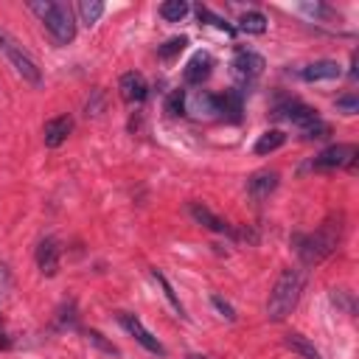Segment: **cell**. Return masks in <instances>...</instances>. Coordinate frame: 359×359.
Masks as SVG:
<instances>
[{"label":"cell","instance_id":"1","mask_svg":"<svg viewBox=\"0 0 359 359\" xmlns=\"http://www.w3.org/2000/svg\"><path fill=\"white\" fill-rule=\"evenodd\" d=\"M339 233H342V219L337 216V219L323 222V227H320L317 233L294 236L292 244H294L300 261L309 264V266H314V264H320L323 258H328V255L337 250V244H339Z\"/></svg>","mask_w":359,"mask_h":359},{"label":"cell","instance_id":"2","mask_svg":"<svg viewBox=\"0 0 359 359\" xmlns=\"http://www.w3.org/2000/svg\"><path fill=\"white\" fill-rule=\"evenodd\" d=\"M300 292H303V275H300L297 269H283V272L275 278L272 289H269V297H266V317H269L272 323L286 320V317L294 311V306H297V300H300Z\"/></svg>","mask_w":359,"mask_h":359},{"label":"cell","instance_id":"3","mask_svg":"<svg viewBox=\"0 0 359 359\" xmlns=\"http://www.w3.org/2000/svg\"><path fill=\"white\" fill-rule=\"evenodd\" d=\"M28 8H31L34 14H39V20L45 22V28L50 31V36H53L59 45L73 42V36H76V20H73L70 6L56 3V0H45V3H42V0H31Z\"/></svg>","mask_w":359,"mask_h":359},{"label":"cell","instance_id":"4","mask_svg":"<svg viewBox=\"0 0 359 359\" xmlns=\"http://www.w3.org/2000/svg\"><path fill=\"white\" fill-rule=\"evenodd\" d=\"M353 163H356V146L353 143H334L311 160V168H317V171H331V168H345V165L353 168Z\"/></svg>","mask_w":359,"mask_h":359},{"label":"cell","instance_id":"5","mask_svg":"<svg viewBox=\"0 0 359 359\" xmlns=\"http://www.w3.org/2000/svg\"><path fill=\"white\" fill-rule=\"evenodd\" d=\"M0 48H3V53L8 56V62L14 65V70L28 81V84H42V73H39V67H36V62L22 50V48H17V42H11L8 36L0 42Z\"/></svg>","mask_w":359,"mask_h":359},{"label":"cell","instance_id":"6","mask_svg":"<svg viewBox=\"0 0 359 359\" xmlns=\"http://www.w3.org/2000/svg\"><path fill=\"white\" fill-rule=\"evenodd\" d=\"M275 118H283V121H289L292 126H297V132H303L309 123H314L320 115H317V109H311L309 104H303V101H294V98H286V101H280L278 107H275Z\"/></svg>","mask_w":359,"mask_h":359},{"label":"cell","instance_id":"7","mask_svg":"<svg viewBox=\"0 0 359 359\" xmlns=\"http://www.w3.org/2000/svg\"><path fill=\"white\" fill-rule=\"evenodd\" d=\"M118 323H121V325H123V328H126V331L135 337V342H140V345H143L149 353L165 356V348H163V342H160V339H157V337H154V334H151V331H149V328H146V325H143V323H140L135 314H129V311H121V314H118Z\"/></svg>","mask_w":359,"mask_h":359},{"label":"cell","instance_id":"8","mask_svg":"<svg viewBox=\"0 0 359 359\" xmlns=\"http://www.w3.org/2000/svg\"><path fill=\"white\" fill-rule=\"evenodd\" d=\"M233 70H236V76L252 81L264 73V56L250 50V48H236L233 50Z\"/></svg>","mask_w":359,"mask_h":359},{"label":"cell","instance_id":"9","mask_svg":"<svg viewBox=\"0 0 359 359\" xmlns=\"http://www.w3.org/2000/svg\"><path fill=\"white\" fill-rule=\"evenodd\" d=\"M118 90H121V98H123L126 104H140V101H146V95H149L146 79H143L140 73H135V70H129V73L121 76Z\"/></svg>","mask_w":359,"mask_h":359},{"label":"cell","instance_id":"10","mask_svg":"<svg viewBox=\"0 0 359 359\" xmlns=\"http://www.w3.org/2000/svg\"><path fill=\"white\" fill-rule=\"evenodd\" d=\"M188 213H191V219H194L196 224H202V227L210 230V233H233V227H230L222 216H216L208 205H202V202H191V205H188Z\"/></svg>","mask_w":359,"mask_h":359},{"label":"cell","instance_id":"11","mask_svg":"<svg viewBox=\"0 0 359 359\" xmlns=\"http://www.w3.org/2000/svg\"><path fill=\"white\" fill-rule=\"evenodd\" d=\"M297 73L303 81H328V79H339L342 70H339V62L334 59H317V62L303 65Z\"/></svg>","mask_w":359,"mask_h":359},{"label":"cell","instance_id":"12","mask_svg":"<svg viewBox=\"0 0 359 359\" xmlns=\"http://www.w3.org/2000/svg\"><path fill=\"white\" fill-rule=\"evenodd\" d=\"M59 255H62L59 241L56 238H42L39 247H36V266H39V272L53 278L56 269H59Z\"/></svg>","mask_w":359,"mask_h":359},{"label":"cell","instance_id":"13","mask_svg":"<svg viewBox=\"0 0 359 359\" xmlns=\"http://www.w3.org/2000/svg\"><path fill=\"white\" fill-rule=\"evenodd\" d=\"M70 132H73V121H70L67 115H56V118H50V121L45 123L42 140H45L48 149H56V146H62V143L67 140Z\"/></svg>","mask_w":359,"mask_h":359},{"label":"cell","instance_id":"14","mask_svg":"<svg viewBox=\"0 0 359 359\" xmlns=\"http://www.w3.org/2000/svg\"><path fill=\"white\" fill-rule=\"evenodd\" d=\"M210 70H213V59H210V53H205V50H199V53H194L191 59H188V65H185V81L188 84H202L208 76H210Z\"/></svg>","mask_w":359,"mask_h":359},{"label":"cell","instance_id":"15","mask_svg":"<svg viewBox=\"0 0 359 359\" xmlns=\"http://www.w3.org/2000/svg\"><path fill=\"white\" fill-rule=\"evenodd\" d=\"M275 188H278V174H275V171H258V174H252V177L247 180V191H250V196H252L255 202L266 199Z\"/></svg>","mask_w":359,"mask_h":359},{"label":"cell","instance_id":"16","mask_svg":"<svg viewBox=\"0 0 359 359\" xmlns=\"http://www.w3.org/2000/svg\"><path fill=\"white\" fill-rule=\"evenodd\" d=\"M216 112L236 123L241 118V93L238 90H224L222 95H216Z\"/></svg>","mask_w":359,"mask_h":359},{"label":"cell","instance_id":"17","mask_svg":"<svg viewBox=\"0 0 359 359\" xmlns=\"http://www.w3.org/2000/svg\"><path fill=\"white\" fill-rule=\"evenodd\" d=\"M283 345L292 351V353H297L300 359H323V353L317 351V345L309 339V337H303V334H297V331H292V334H286L283 337Z\"/></svg>","mask_w":359,"mask_h":359},{"label":"cell","instance_id":"18","mask_svg":"<svg viewBox=\"0 0 359 359\" xmlns=\"http://www.w3.org/2000/svg\"><path fill=\"white\" fill-rule=\"evenodd\" d=\"M286 143V135L280 129H269L255 140V154H272Z\"/></svg>","mask_w":359,"mask_h":359},{"label":"cell","instance_id":"19","mask_svg":"<svg viewBox=\"0 0 359 359\" xmlns=\"http://www.w3.org/2000/svg\"><path fill=\"white\" fill-rule=\"evenodd\" d=\"M101 14H104V3L101 0H81L79 3V17H81V22L87 28H93L101 20Z\"/></svg>","mask_w":359,"mask_h":359},{"label":"cell","instance_id":"20","mask_svg":"<svg viewBox=\"0 0 359 359\" xmlns=\"http://www.w3.org/2000/svg\"><path fill=\"white\" fill-rule=\"evenodd\" d=\"M238 28L247 34H264L266 31V17L261 11H244L238 17Z\"/></svg>","mask_w":359,"mask_h":359},{"label":"cell","instance_id":"21","mask_svg":"<svg viewBox=\"0 0 359 359\" xmlns=\"http://www.w3.org/2000/svg\"><path fill=\"white\" fill-rule=\"evenodd\" d=\"M151 278L160 283V289H163V294H165V300L174 306V311L180 314V317H185V309H182V303H180V297H177V292H174V286L168 283V278L160 272V269H151Z\"/></svg>","mask_w":359,"mask_h":359},{"label":"cell","instance_id":"22","mask_svg":"<svg viewBox=\"0 0 359 359\" xmlns=\"http://www.w3.org/2000/svg\"><path fill=\"white\" fill-rule=\"evenodd\" d=\"M185 14H188V3H185V0H165V3L160 6V17H163L165 22H180Z\"/></svg>","mask_w":359,"mask_h":359},{"label":"cell","instance_id":"23","mask_svg":"<svg viewBox=\"0 0 359 359\" xmlns=\"http://www.w3.org/2000/svg\"><path fill=\"white\" fill-rule=\"evenodd\" d=\"M196 17H199V22H210V25L222 28V31H224L227 36H233V34H236V28H233V25H230V22H227L224 17L213 14V11H210V8H205V6H199V8H196Z\"/></svg>","mask_w":359,"mask_h":359},{"label":"cell","instance_id":"24","mask_svg":"<svg viewBox=\"0 0 359 359\" xmlns=\"http://www.w3.org/2000/svg\"><path fill=\"white\" fill-rule=\"evenodd\" d=\"M185 45H188V39H185V36H171L168 42H163V45L157 48V56H160V59H171V56H177Z\"/></svg>","mask_w":359,"mask_h":359},{"label":"cell","instance_id":"25","mask_svg":"<svg viewBox=\"0 0 359 359\" xmlns=\"http://www.w3.org/2000/svg\"><path fill=\"white\" fill-rule=\"evenodd\" d=\"M300 135H303L306 140H323V137H328V135H331V126H328L323 118H317V121H314V123H309Z\"/></svg>","mask_w":359,"mask_h":359},{"label":"cell","instance_id":"26","mask_svg":"<svg viewBox=\"0 0 359 359\" xmlns=\"http://www.w3.org/2000/svg\"><path fill=\"white\" fill-rule=\"evenodd\" d=\"M165 109L171 115H185V90H174L165 101Z\"/></svg>","mask_w":359,"mask_h":359},{"label":"cell","instance_id":"27","mask_svg":"<svg viewBox=\"0 0 359 359\" xmlns=\"http://www.w3.org/2000/svg\"><path fill=\"white\" fill-rule=\"evenodd\" d=\"M306 14H311V17H317V20H328V17H334V11L328 8V6H323V3H303L300 6Z\"/></svg>","mask_w":359,"mask_h":359},{"label":"cell","instance_id":"28","mask_svg":"<svg viewBox=\"0 0 359 359\" xmlns=\"http://www.w3.org/2000/svg\"><path fill=\"white\" fill-rule=\"evenodd\" d=\"M331 300H334L337 306H342L348 314H353V297H351L348 289H334V292H331Z\"/></svg>","mask_w":359,"mask_h":359},{"label":"cell","instance_id":"29","mask_svg":"<svg viewBox=\"0 0 359 359\" xmlns=\"http://www.w3.org/2000/svg\"><path fill=\"white\" fill-rule=\"evenodd\" d=\"M210 303L216 306V311H219L224 320H230V323L236 320V311H233V306H230V303H227L222 294H210Z\"/></svg>","mask_w":359,"mask_h":359},{"label":"cell","instance_id":"30","mask_svg":"<svg viewBox=\"0 0 359 359\" xmlns=\"http://www.w3.org/2000/svg\"><path fill=\"white\" fill-rule=\"evenodd\" d=\"M194 107H196L199 112H216V95L199 93V95H194Z\"/></svg>","mask_w":359,"mask_h":359},{"label":"cell","instance_id":"31","mask_svg":"<svg viewBox=\"0 0 359 359\" xmlns=\"http://www.w3.org/2000/svg\"><path fill=\"white\" fill-rule=\"evenodd\" d=\"M337 109H339L342 115H356V112H359V101H356L353 95H339V98H337Z\"/></svg>","mask_w":359,"mask_h":359},{"label":"cell","instance_id":"32","mask_svg":"<svg viewBox=\"0 0 359 359\" xmlns=\"http://www.w3.org/2000/svg\"><path fill=\"white\" fill-rule=\"evenodd\" d=\"M87 339H90V342H95V345H98L101 351H107V353H118V348H115L112 342H107V339H104L98 331H87Z\"/></svg>","mask_w":359,"mask_h":359}]
</instances>
